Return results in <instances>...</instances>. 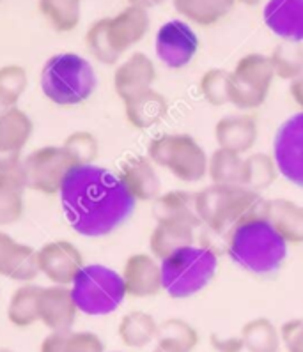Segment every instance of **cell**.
I'll return each mask as SVG.
<instances>
[{
    "mask_svg": "<svg viewBox=\"0 0 303 352\" xmlns=\"http://www.w3.org/2000/svg\"><path fill=\"white\" fill-rule=\"evenodd\" d=\"M64 218L83 237H103L129 220L137 202L112 170L75 166L59 191Z\"/></svg>",
    "mask_w": 303,
    "mask_h": 352,
    "instance_id": "obj_1",
    "label": "cell"
},
{
    "mask_svg": "<svg viewBox=\"0 0 303 352\" xmlns=\"http://www.w3.org/2000/svg\"><path fill=\"white\" fill-rule=\"evenodd\" d=\"M259 209L261 206L229 230L227 255L241 270L268 276L282 267L289 245Z\"/></svg>",
    "mask_w": 303,
    "mask_h": 352,
    "instance_id": "obj_2",
    "label": "cell"
},
{
    "mask_svg": "<svg viewBox=\"0 0 303 352\" xmlns=\"http://www.w3.org/2000/svg\"><path fill=\"white\" fill-rule=\"evenodd\" d=\"M39 85L46 100L55 107H79L94 94L98 76L89 63L79 54H55L45 63Z\"/></svg>",
    "mask_w": 303,
    "mask_h": 352,
    "instance_id": "obj_3",
    "label": "cell"
},
{
    "mask_svg": "<svg viewBox=\"0 0 303 352\" xmlns=\"http://www.w3.org/2000/svg\"><path fill=\"white\" fill-rule=\"evenodd\" d=\"M162 289L174 299L199 294L211 283L218 270V255L209 246L190 245L160 261Z\"/></svg>",
    "mask_w": 303,
    "mask_h": 352,
    "instance_id": "obj_4",
    "label": "cell"
},
{
    "mask_svg": "<svg viewBox=\"0 0 303 352\" xmlns=\"http://www.w3.org/2000/svg\"><path fill=\"white\" fill-rule=\"evenodd\" d=\"M261 193L240 184H209L196 193V211L200 223L213 232H229L241 218L258 211Z\"/></svg>",
    "mask_w": 303,
    "mask_h": 352,
    "instance_id": "obj_5",
    "label": "cell"
},
{
    "mask_svg": "<svg viewBox=\"0 0 303 352\" xmlns=\"http://www.w3.org/2000/svg\"><path fill=\"white\" fill-rule=\"evenodd\" d=\"M70 289L80 314L89 317L114 314L128 298L121 273L103 264L83 265Z\"/></svg>",
    "mask_w": 303,
    "mask_h": 352,
    "instance_id": "obj_6",
    "label": "cell"
},
{
    "mask_svg": "<svg viewBox=\"0 0 303 352\" xmlns=\"http://www.w3.org/2000/svg\"><path fill=\"white\" fill-rule=\"evenodd\" d=\"M147 157L183 183L194 184L208 177L209 156L188 133H163L154 137L147 147Z\"/></svg>",
    "mask_w": 303,
    "mask_h": 352,
    "instance_id": "obj_7",
    "label": "cell"
},
{
    "mask_svg": "<svg viewBox=\"0 0 303 352\" xmlns=\"http://www.w3.org/2000/svg\"><path fill=\"white\" fill-rule=\"evenodd\" d=\"M275 80L268 55L247 54L229 73V103L238 110H255L266 101Z\"/></svg>",
    "mask_w": 303,
    "mask_h": 352,
    "instance_id": "obj_8",
    "label": "cell"
},
{
    "mask_svg": "<svg viewBox=\"0 0 303 352\" xmlns=\"http://www.w3.org/2000/svg\"><path fill=\"white\" fill-rule=\"evenodd\" d=\"M75 163L63 145H43L21 160L27 190L41 195H59Z\"/></svg>",
    "mask_w": 303,
    "mask_h": 352,
    "instance_id": "obj_9",
    "label": "cell"
},
{
    "mask_svg": "<svg viewBox=\"0 0 303 352\" xmlns=\"http://www.w3.org/2000/svg\"><path fill=\"white\" fill-rule=\"evenodd\" d=\"M271 156L278 174L303 190V112L291 116L278 126Z\"/></svg>",
    "mask_w": 303,
    "mask_h": 352,
    "instance_id": "obj_10",
    "label": "cell"
},
{
    "mask_svg": "<svg viewBox=\"0 0 303 352\" xmlns=\"http://www.w3.org/2000/svg\"><path fill=\"white\" fill-rule=\"evenodd\" d=\"M199 50V38L190 23L185 20H171L156 32L154 52L163 66L183 69L194 60Z\"/></svg>",
    "mask_w": 303,
    "mask_h": 352,
    "instance_id": "obj_11",
    "label": "cell"
},
{
    "mask_svg": "<svg viewBox=\"0 0 303 352\" xmlns=\"http://www.w3.org/2000/svg\"><path fill=\"white\" fill-rule=\"evenodd\" d=\"M83 265V253L71 241H48L38 248V271L52 285L71 287Z\"/></svg>",
    "mask_w": 303,
    "mask_h": 352,
    "instance_id": "obj_12",
    "label": "cell"
},
{
    "mask_svg": "<svg viewBox=\"0 0 303 352\" xmlns=\"http://www.w3.org/2000/svg\"><path fill=\"white\" fill-rule=\"evenodd\" d=\"M34 135V122L21 108H13L0 117V172L21 165L23 151Z\"/></svg>",
    "mask_w": 303,
    "mask_h": 352,
    "instance_id": "obj_13",
    "label": "cell"
},
{
    "mask_svg": "<svg viewBox=\"0 0 303 352\" xmlns=\"http://www.w3.org/2000/svg\"><path fill=\"white\" fill-rule=\"evenodd\" d=\"M79 308L70 287H41L38 298L39 322L48 331H71L79 317Z\"/></svg>",
    "mask_w": 303,
    "mask_h": 352,
    "instance_id": "obj_14",
    "label": "cell"
},
{
    "mask_svg": "<svg viewBox=\"0 0 303 352\" xmlns=\"http://www.w3.org/2000/svg\"><path fill=\"white\" fill-rule=\"evenodd\" d=\"M156 82V66L153 58L144 52H133L121 60L114 71V89L119 100H132L135 96L153 89Z\"/></svg>",
    "mask_w": 303,
    "mask_h": 352,
    "instance_id": "obj_15",
    "label": "cell"
},
{
    "mask_svg": "<svg viewBox=\"0 0 303 352\" xmlns=\"http://www.w3.org/2000/svg\"><path fill=\"white\" fill-rule=\"evenodd\" d=\"M121 278L128 298L145 299L162 292V265L151 253H133L126 258Z\"/></svg>",
    "mask_w": 303,
    "mask_h": 352,
    "instance_id": "obj_16",
    "label": "cell"
},
{
    "mask_svg": "<svg viewBox=\"0 0 303 352\" xmlns=\"http://www.w3.org/2000/svg\"><path fill=\"white\" fill-rule=\"evenodd\" d=\"M0 276L18 283H30L39 276L38 248L0 230Z\"/></svg>",
    "mask_w": 303,
    "mask_h": 352,
    "instance_id": "obj_17",
    "label": "cell"
},
{
    "mask_svg": "<svg viewBox=\"0 0 303 352\" xmlns=\"http://www.w3.org/2000/svg\"><path fill=\"white\" fill-rule=\"evenodd\" d=\"M149 27V11L135 6H126L114 16H107L108 41L119 57L138 45L147 36Z\"/></svg>",
    "mask_w": 303,
    "mask_h": 352,
    "instance_id": "obj_18",
    "label": "cell"
},
{
    "mask_svg": "<svg viewBox=\"0 0 303 352\" xmlns=\"http://www.w3.org/2000/svg\"><path fill=\"white\" fill-rule=\"evenodd\" d=\"M117 177L135 202H154L162 195V181L156 165L147 156L128 157L121 165Z\"/></svg>",
    "mask_w": 303,
    "mask_h": 352,
    "instance_id": "obj_19",
    "label": "cell"
},
{
    "mask_svg": "<svg viewBox=\"0 0 303 352\" xmlns=\"http://www.w3.org/2000/svg\"><path fill=\"white\" fill-rule=\"evenodd\" d=\"M262 18L271 34L282 41L303 43V0H268Z\"/></svg>",
    "mask_w": 303,
    "mask_h": 352,
    "instance_id": "obj_20",
    "label": "cell"
},
{
    "mask_svg": "<svg viewBox=\"0 0 303 352\" xmlns=\"http://www.w3.org/2000/svg\"><path fill=\"white\" fill-rule=\"evenodd\" d=\"M258 120L249 113L224 116L215 124V140L220 149L243 154L250 153L258 140Z\"/></svg>",
    "mask_w": 303,
    "mask_h": 352,
    "instance_id": "obj_21",
    "label": "cell"
},
{
    "mask_svg": "<svg viewBox=\"0 0 303 352\" xmlns=\"http://www.w3.org/2000/svg\"><path fill=\"white\" fill-rule=\"evenodd\" d=\"M259 211L287 245H303V208L289 199L262 200Z\"/></svg>",
    "mask_w": 303,
    "mask_h": 352,
    "instance_id": "obj_22",
    "label": "cell"
},
{
    "mask_svg": "<svg viewBox=\"0 0 303 352\" xmlns=\"http://www.w3.org/2000/svg\"><path fill=\"white\" fill-rule=\"evenodd\" d=\"M196 227L176 220H160L149 236V252L154 258L163 261L185 246L194 245Z\"/></svg>",
    "mask_w": 303,
    "mask_h": 352,
    "instance_id": "obj_23",
    "label": "cell"
},
{
    "mask_svg": "<svg viewBox=\"0 0 303 352\" xmlns=\"http://www.w3.org/2000/svg\"><path fill=\"white\" fill-rule=\"evenodd\" d=\"M25 191L21 165L9 172H0V228L21 220L25 211Z\"/></svg>",
    "mask_w": 303,
    "mask_h": 352,
    "instance_id": "obj_24",
    "label": "cell"
},
{
    "mask_svg": "<svg viewBox=\"0 0 303 352\" xmlns=\"http://www.w3.org/2000/svg\"><path fill=\"white\" fill-rule=\"evenodd\" d=\"M125 116L128 124L135 129H149L156 126L160 120L165 119L169 103L163 94L149 89L125 101Z\"/></svg>",
    "mask_w": 303,
    "mask_h": 352,
    "instance_id": "obj_25",
    "label": "cell"
},
{
    "mask_svg": "<svg viewBox=\"0 0 303 352\" xmlns=\"http://www.w3.org/2000/svg\"><path fill=\"white\" fill-rule=\"evenodd\" d=\"M160 322L144 310H132L121 317L117 336L126 349H145L158 338Z\"/></svg>",
    "mask_w": 303,
    "mask_h": 352,
    "instance_id": "obj_26",
    "label": "cell"
},
{
    "mask_svg": "<svg viewBox=\"0 0 303 352\" xmlns=\"http://www.w3.org/2000/svg\"><path fill=\"white\" fill-rule=\"evenodd\" d=\"M154 220H176L190 223L191 227H200V218L196 211V193L183 190H174L162 193L153 202Z\"/></svg>",
    "mask_w": 303,
    "mask_h": 352,
    "instance_id": "obj_27",
    "label": "cell"
},
{
    "mask_svg": "<svg viewBox=\"0 0 303 352\" xmlns=\"http://www.w3.org/2000/svg\"><path fill=\"white\" fill-rule=\"evenodd\" d=\"M172 6L185 21L199 27H211L233 11L236 0H172Z\"/></svg>",
    "mask_w": 303,
    "mask_h": 352,
    "instance_id": "obj_28",
    "label": "cell"
},
{
    "mask_svg": "<svg viewBox=\"0 0 303 352\" xmlns=\"http://www.w3.org/2000/svg\"><path fill=\"white\" fill-rule=\"evenodd\" d=\"M41 285L38 283H20L17 287L8 302V320L11 326L20 327V329H27V327L34 326L39 322L38 317V298Z\"/></svg>",
    "mask_w": 303,
    "mask_h": 352,
    "instance_id": "obj_29",
    "label": "cell"
},
{
    "mask_svg": "<svg viewBox=\"0 0 303 352\" xmlns=\"http://www.w3.org/2000/svg\"><path fill=\"white\" fill-rule=\"evenodd\" d=\"M240 338L243 351L247 352H280L282 347L280 329L266 317H258L243 324Z\"/></svg>",
    "mask_w": 303,
    "mask_h": 352,
    "instance_id": "obj_30",
    "label": "cell"
},
{
    "mask_svg": "<svg viewBox=\"0 0 303 352\" xmlns=\"http://www.w3.org/2000/svg\"><path fill=\"white\" fill-rule=\"evenodd\" d=\"M278 168L271 154L253 153L243 157V172L240 184L255 193L268 190L277 181Z\"/></svg>",
    "mask_w": 303,
    "mask_h": 352,
    "instance_id": "obj_31",
    "label": "cell"
},
{
    "mask_svg": "<svg viewBox=\"0 0 303 352\" xmlns=\"http://www.w3.org/2000/svg\"><path fill=\"white\" fill-rule=\"evenodd\" d=\"M38 9L52 29L61 34L73 32L82 18V0H38Z\"/></svg>",
    "mask_w": 303,
    "mask_h": 352,
    "instance_id": "obj_32",
    "label": "cell"
},
{
    "mask_svg": "<svg viewBox=\"0 0 303 352\" xmlns=\"http://www.w3.org/2000/svg\"><path fill=\"white\" fill-rule=\"evenodd\" d=\"M29 85L27 69L20 64H6L0 67V117L18 107Z\"/></svg>",
    "mask_w": 303,
    "mask_h": 352,
    "instance_id": "obj_33",
    "label": "cell"
},
{
    "mask_svg": "<svg viewBox=\"0 0 303 352\" xmlns=\"http://www.w3.org/2000/svg\"><path fill=\"white\" fill-rule=\"evenodd\" d=\"M275 78L293 82L303 73V43L280 41L270 55Z\"/></svg>",
    "mask_w": 303,
    "mask_h": 352,
    "instance_id": "obj_34",
    "label": "cell"
},
{
    "mask_svg": "<svg viewBox=\"0 0 303 352\" xmlns=\"http://www.w3.org/2000/svg\"><path fill=\"white\" fill-rule=\"evenodd\" d=\"M241 172H243V156L240 154L218 147L209 156L208 177L211 184H240Z\"/></svg>",
    "mask_w": 303,
    "mask_h": 352,
    "instance_id": "obj_35",
    "label": "cell"
},
{
    "mask_svg": "<svg viewBox=\"0 0 303 352\" xmlns=\"http://www.w3.org/2000/svg\"><path fill=\"white\" fill-rule=\"evenodd\" d=\"M61 145L70 154L75 166L94 165L98 156H100V142L91 131L79 129V131L70 133Z\"/></svg>",
    "mask_w": 303,
    "mask_h": 352,
    "instance_id": "obj_36",
    "label": "cell"
},
{
    "mask_svg": "<svg viewBox=\"0 0 303 352\" xmlns=\"http://www.w3.org/2000/svg\"><path fill=\"white\" fill-rule=\"evenodd\" d=\"M85 46H87L91 57L103 66H117L119 64L121 57L114 52L112 45L108 41L107 16L92 21L89 25L87 32H85Z\"/></svg>",
    "mask_w": 303,
    "mask_h": 352,
    "instance_id": "obj_37",
    "label": "cell"
},
{
    "mask_svg": "<svg viewBox=\"0 0 303 352\" xmlns=\"http://www.w3.org/2000/svg\"><path fill=\"white\" fill-rule=\"evenodd\" d=\"M229 73L224 67H211L200 76L199 91L211 107H224L229 103Z\"/></svg>",
    "mask_w": 303,
    "mask_h": 352,
    "instance_id": "obj_38",
    "label": "cell"
},
{
    "mask_svg": "<svg viewBox=\"0 0 303 352\" xmlns=\"http://www.w3.org/2000/svg\"><path fill=\"white\" fill-rule=\"evenodd\" d=\"M163 342H171V344L179 345V347L187 349L188 352H194L199 345V333L190 322L183 319H165L160 322L158 327V338Z\"/></svg>",
    "mask_w": 303,
    "mask_h": 352,
    "instance_id": "obj_39",
    "label": "cell"
},
{
    "mask_svg": "<svg viewBox=\"0 0 303 352\" xmlns=\"http://www.w3.org/2000/svg\"><path fill=\"white\" fill-rule=\"evenodd\" d=\"M64 352H107V349L103 338L98 333L71 329L66 333Z\"/></svg>",
    "mask_w": 303,
    "mask_h": 352,
    "instance_id": "obj_40",
    "label": "cell"
},
{
    "mask_svg": "<svg viewBox=\"0 0 303 352\" xmlns=\"http://www.w3.org/2000/svg\"><path fill=\"white\" fill-rule=\"evenodd\" d=\"M278 329L287 352H303V319L286 320Z\"/></svg>",
    "mask_w": 303,
    "mask_h": 352,
    "instance_id": "obj_41",
    "label": "cell"
},
{
    "mask_svg": "<svg viewBox=\"0 0 303 352\" xmlns=\"http://www.w3.org/2000/svg\"><path fill=\"white\" fill-rule=\"evenodd\" d=\"M67 331H50L43 338L39 352H64V340Z\"/></svg>",
    "mask_w": 303,
    "mask_h": 352,
    "instance_id": "obj_42",
    "label": "cell"
},
{
    "mask_svg": "<svg viewBox=\"0 0 303 352\" xmlns=\"http://www.w3.org/2000/svg\"><path fill=\"white\" fill-rule=\"evenodd\" d=\"M213 347L216 349V352H243V344H241V338H211Z\"/></svg>",
    "mask_w": 303,
    "mask_h": 352,
    "instance_id": "obj_43",
    "label": "cell"
},
{
    "mask_svg": "<svg viewBox=\"0 0 303 352\" xmlns=\"http://www.w3.org/2000/svg\"><path fill=\"white\" fill-rule=\"evenodd\" d=\"M289 94L293 98V101L298 104L300 112H303V73L298 78L289 82Z\"/></svg>",
    "mask_w": 303,
    "mask_h": 352,
    "instance_id": "obj_44",
    "label": "cell"
},
{
    "mask_svg": "<svg viewBox=\"0 0 303 352\" xmlns=\"http://www.w3.org/2000/svg\"><path fill=\"white\" fill-rule=\"evenodd\" d=\"M153 352H188L187 349L179 347V345L171 344V342H163V340H156Z\"/></svg>",
    "mask_w": 303,
    "mask_h": 352,
    "instance_id": "obj_45",
    "label": "cell"
},
{
    "mask_svg": "<svg viewBox=\"0 0 303 352\" xmlns=\"http://www.w3.org/2000/svg\"><path fill=\"white\" fill-rule=\"evenodd\" d=\"M126 2H128V6H135V8H142L145 11H149V9L165 4L167 0H126Z\"/></svg>",
    "mask_w": 303,
    "mask_h": 352,
    "instance_id": "obj_46",
    "label": "cell"
},
{
    "mask_svg": "<svg viewBox=\"0 0 303 352\" xmlns=\"http://www.w3.org/2000/svg\"><path fill=\"white\" fill-rule=\"evenodd\" d=\"M240 2V4H245V6H258L261 0H236V4Z\"/></svg>",
    "mask_w": 303,
    "mask_h": 352,
    "instance_id": "obj_47",
    "label": "cell"
},
{
    "mask_svg": "<svg viewBox=\"0 0 303 352\" xmlns=\"http://www.w3.org/2000/svg\"><path fill=\"white\" fill-rule=\"evenodd\" d=\"M0 352H17V351H13V349H9V347H0Z\"/></svg>",
    "mask_w": 303,
    "mask_h": 352,
    "instance_id": "obj_48",
    "label": "cell"
},
{
    "mask_svg": "<svg viewBox=\"0 0 303 352\" xmlns=\"http://www.w3.org/2000/svg\"><path fill=\"white\" fill-rule=\"evenodd\" d=\"M107 352H125V351H107Z\"/></svg>",
    "mask_w": 303,
    "mask_h": 352,
    "instance_id": "obj_49",
    "label": "cell"
},
{
    "mask_svg": "<svg viewBox=\"0 0 303 352\" xmlns=\"http://www.w3.org/2000/svg\"><path fill=\"white\" fill-rule=\"evenodd\" d=\"M0 2H2V0H0Z\"/></svg>",
    "mask_w": 303,
    "mask_h": 352,
    "instance_id": "obj_50",
    "label": "cell"
}]
</instances>
